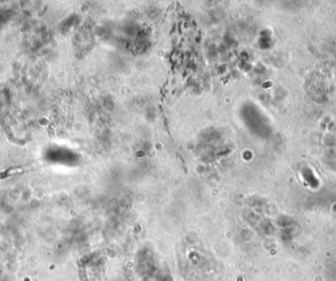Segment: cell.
<instances>
[{
  "label": "cell",
  "mask_w": 336,
  "mask_h": 281,
  "mask_svg": "<svg viewBox=\"0 0 336 281\" xmlns=\"http://www.w3.org/2000/svg\"><path fill=\"white\" fill-rule=\"evenodd\" d=\"M21 170V168H9L8 170H5L3 172H0V179H4V178H7V177H10L12 176V175L16 174Z\"/></svg>",
  "instance_id": "cell-1"
}]
</instances>
